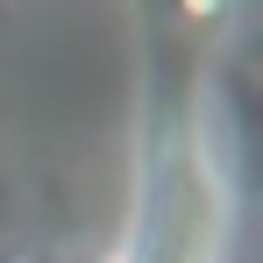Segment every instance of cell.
Returning a JSON list of instances; mask_svg holds the SVG:
<instances>
[{
  "label": "cell",
  "instance_id": "1",
  "mask_svg": "<svg viewBox=\"0 0 263 263\" xmlns=\"http://www.w3.org/2000/svg\"><path fill=\"white\" fill-rule=\"evenodd\" d=\"M235 7H242V0H178V14H185L192 29H214V22H228Z\"/></svg>",
  "mask_w": 263,
  "mask_h": 263
},
{
  "label": "cell",
  "instance_id": "2",
  "mask_svg": "<svg viewBox=\"0 0 263 263\" xmlns=\"http://www.w3.org/2000/svg\"><path fill=\"white\" fill-rule=\"evenodd\" d=\"M86 263H142V242H128V235H121V242H107V249H92Z\"/></svg>",
  "mask_w": 263,
  "mask_h": 263
}]
</instances>
